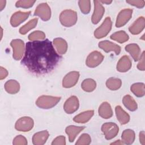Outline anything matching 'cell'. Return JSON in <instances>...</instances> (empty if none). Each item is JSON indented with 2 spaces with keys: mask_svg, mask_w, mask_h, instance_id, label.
<instances>
[{
  "mask_svg": "<svg viewBox=\"0 0 145 145\" xmlns=\"http://www.w3.org/2000/svg\"><path fill=\"white\" fill-rule=\"evenodd\" d=\"M61 59L52 42L45 39L27 42L21 63L32 73L42 75L53 71Z\"/></svg>",
  "mask_w": 145,
  "mask_h": 145,
  "instance_id": "cell-1",
  "label": "cell"
},
{
  "mask_svg": "<svg viewBox=\"0 0 145 145\" xmlns=\"http://www.w3.org/2000/svg\"><path fill=\"white\" fill-rule=\"evenodd\" d=\"M59 20L61 24L65 27L72 26L77 21L76 12L71 10H64L60 14Z\"/></svg>",
  "mask_w": 145,
  "mask_h": 145,
  "instance_id": "cell-2",
  "label": "cell"
},
{
  "mask_svg": "<svg viewBox=\"0 0 145 145\" xmlns=\"http://www.w3.org/2000/svg\"><path fill=\"white\" fill-rule=\"evenodd\" d=\"M61 100L60 97H54L50 96H41L36 101L37 106L43 109H49L54 106Z\"/></svg>",
  "mask_w": 145,
  "mask_h": 145,
  "instance_id": "cell-3",
  "label": "cell"
},
{
  "mask_svg": "<svg viewBox=\"0 0 145 145\" xmlns=\"http://www.w3.org/2000/svg\"><path fill=\"white\" fill-rule=\"evenodd\" d=\"M112 21L109 17H106L101 25L97 28L95 32L94 36L97 39H101L106 36L112 28Z\"/></svg>",
  "mask_w": 145,
  "mask_h": 145,
  "instance_id": "cell-4",
  "label": "cell"
},
{
  "mask_svg": "<svg viewBox=\"0 0 145 145\" xmlns=\"http://www.w3.org/2000/svg\"><path fill=\"white\" fill-rule=\"evenodd\" d=\"M101 130L106 139L109 140L115 137L118 133V126L114 123L107 122L101 126Z\"/></svg>",
  "mask_w": 145,
  "mask_h": 145,
  "instance_id": "cell-5",
  "label": "cell"
},
{
  "mask_svg": "<svg viewBox=\"0 0 145 145\" xmlns=\"http://www.w3.org/2000/svg\"><path fill=\"white\" fill-rule=\"evenodd\" d=\"M33 121L29 117L19 118L15 123V129L20 131L27 132L31 130L33 126Z\"/></svg>",
  "mask_w": 145,
  "mask_h": 145,
  "instance_id": "cell-6",
  "label": "cell"
},
{
  "mask_svg": "<svg viewBox=\"0 0 145 145\" xmlns=\"http://www.w3.org/2000/svg\"><path fill=\"white\" fill-rule=\"evenodd\" d=\"M10 45L13 49L14 58L16 60L21 59L24 50V42L20 39H15L11 41Z\"/></svg>",
  "mask_w": 145,
  "mask_h": 145,
  "instance_id": "cell-7",
  "label": "cell"
},
{
  "mask_svg": "<svg viewBox=\"0 0 145 145\" xmlns=\"http://www.w3.org/2000/svg\"><path fill=\"white\" fill-rule=\"evenodd\" d=\"M103 55L97 51L91 52L87 57L86 61V65L91 68L96 67L103 61Z\"/></svg>",
  "mask_w": 145,
  "mask_h": 145,
  "instance_id": "cell-8",
  "label": "cell"
},
{
  "mask_svg": "<svg viewBox=\"0 0 145 145\" xmlns=\"http://www.w3.org/2000/svg\"><path fill=\"white\" fill-rule=\"evenodd\" d=\"M35 15L39 16L44 21L48 20L51 16L50 8L46 3H41L36 8Z\"/></svg>",
  "mask_w": 145,
  "mask_h": 145,
  "instance_id": "cell-9",
  "label": "cell"
},
{
  "mask_svg": "<svg viewBox=\"0 0 145 145\" xmlns=\"http://www.w3.org/2000/svg\"><path fill=\"white\" fill-rule=\"evenodd\" d=\"M79 77V73L78 71H71L68 73L63 78L62 86L65 88L73 87L77 83Z\"/></svg>",
  "mask_w": 145,
  "mask_h": 145,
  "instance_id": "cell-10",
  "label": "cell"
},
{
  "mask_svg": "<svg viewBox=\"0 0 145 145\" xmlns=\"http://www.w3.org/2000/svg\"><path fill=\"white\" fill-rule=\"evenodd\" d=\"M132 12L133 10L129 8L124 9L121 11L117 16L116 26L117 27H121L124 25L131 18Z\"/></svg>",
  "mask_w": 145,
  "mask_h": 145,
  "instance_id": "cell-11",
  "label": "cell"
},
{
  "mask_svg": "<svg viewBox=\"0 0 145 145\" xmlns=\"http://www.w3.org/2000/svg\"><path fill=\"white\" fill-rule=\"evenodd\" d=\"M94 11L92 16V22L93 24H97L102 18L105 9L100 1H94Z\"/></svg>",
  "mask_w": 145,
  "mask_h": 145,
  "instance_id": "cell-12",
  "label": "cell"
},
{
  "mask_svg": "<svg viewBox=\"0 0 145 145\" xmlns=\"http://www.w3.org/2000/svg\"><path fill=\"white\" fill-rule=\"evenodd\" d=\"M79 100L78 98L72 96L70 97L65 103L63 108L65 111L68 113L71 114L75 112L79 108Z\"/></svg>",
  "mask_w": 145,
  "mask_h": 145,
  "instance_id": "cell-13",
  "label": "cell"
},
{
  "mask_svg": "<svg viewBox=\"0 0 145 145\" xmlns=\"http://www.w3.org/2000/svg\"><path fill=\"white\" fill-rule=\"evenodd\" d=\"M99 47L105 52H109L110 51L114 52L117 55L119 54L121 52V47L119 45L108 40H104L100 42L99 43Z\"/></svg>",
  "mask_w": 145,
  "mask_h": 145,
  "instance_id": "cell-14",
  "label": "cell"
},
{
  "mask_svg": "<svg viewBox=\"0 0 145 145\" xmlns=\"http://www.w3.org/2000/svg\"><path fill=\"white\" fill-rule=\"evenodd\" d=\"M30 13H31L30 11H28V12L18 11L14 13L11 18V20H10L11 24L13 27H17L20 23H22L23 22H24L25 20L27 19Z\"/></svg>",
  "mask_w": 145,
  "mask_h": 145,
  "instance_id": "cell-15",
  "label": "cell"
},
{
  "mask_svg": "<svg viewBox=\"0 0 145 145\" xmlns=\"http://www.w3.org/2000/svg\"><path fill=\"white\" fill-rule=\"evenodd\" d=\"M144 18L143 16L138 18L129 27V31L133 35L140 33L144 28Z\"/></svg>",
  "mask_w": 145,
  "mask_h": 145,
  "instance_id": "cell-16",
  "label": "cell"
},
{
  "mask_svg": "<svg viewBox=\"0 0 145 145\" xmlns=\"http://www.w3.org/2000/svg\"><path fill=\"white\" fill-rule=\"evenodd\" d=\"M131 67V61L127 56L122 57L117 65V70L120 72H126Z\"/></svg>",
  "mask_w": 145,
  "mask_h": 145,
  "instance_id": "cell-17",
  "label": "cell"
},
{
  "mask_svg": "<svg viewBox=\"0 0 145 145\" xmlns=\"http://www.w3.org/2000/svg\"><path fill=\"white\" fill-rule=\"evenodd\" d=\"M49 137V133L46 130L39 131L35 133L32 138L33 144L42 145L44 144L47 140Z\"/></svg>",
  "mask_w": 145,
  "mask_h": 145,
  "instance_id": "cell-18",
  "label": "cell"
},
{
  "mask_svg": "<svg viewBox=\"0 0 145 145\" xmlns=\"http://www.w3.org/2000/svg\"><path fill=\"white\" fill-rule=\"evenodd\" d=\"M99 114L103 118H109L113 115V111L110 104L107 102L103 103L99 108Z\"/></svg>",
  "mask_w": 145,
  "mask_h": 145,
  "instance_id": "cell-19",
  "label": "cell"
},
{
  "mask_svg": "<svg viewBox=\"0 0 145 145\" xmlns=\"http://www.w3.org/2000/svg\"><path fill=\"white\" fill-rule=\"evenodd\" d=\"M84 129V126H69L66 128V133L69 136V140L70 142H73L76 135Z\"/></svg>",
  "mask_w": 145,
  "mask_h": 145,
  "instance_id": "cell-20",
  "label": "cell"
},
{
  "mask_svg": "<svg viewBox=\"0 0 145 145\" xmlns=\"http://www.w3.org/2000/svg\"><path fill=\"white\" fill-rule=\"evenodd\" d=\"M115 112L117 118L121 124L124 125L129 121V115L125 110H123L120 106H117L116 107Z\"/></svg>",
  "mask_w": 145,
  "mask_h": 145,
  "instance_id": "cell-21",
  "label": "cell"
},
{
  "mask_svg": "<svg viewBox=\"0 0 145 145\" xmlns=\"http://www.w3.org/2000/svg\"><path fill=\"white\" fill-rule=\"evenodd\" d=\"M125 50L129 52L134 61H138L140 56V50L139 46L136 44H128L125 46Z\"/></svg>",
  "mask_w": 145,
  "mask_h": 145,
  "instance_id": "cell-22",
  "label": "cell"
},
{
  "mask_svg": "<svg viewBox=\"0 0 145 145\" xmlns=\"http://www.w3.org/2000/svg\"><path fill=\"white\" fill-rule=\"evenodd\" d=\"M53 44L58 53L60 54H65L67 49L66 41L62 38H56L53 40Z\"/></svg>",
  "mask_w": 145,
  "mask_h": 145,
  "instance_id": "cell-23",
  "label": "cell"
},
{
  "mask_svg": "<svg viewBox=\"0 0 145 145\" xmlns=\"http://www.w3.org/2000/svg\"><path fill=\"white\" fill-rule=\"evenodd\" d=\"M93 113V110L85 111L75 116L73 120L77 123H86L91 119Z\"/></svg>",
  "mask_w": 145,
  "mask_h": 145,
  "instance_id": "cell-24",
  "label": "cell"
},
{
  "mask_svg": "<svg viewBox=\"0 0 145 145\" xmlns=\"http://www.w3.org/2000/svg\"><path fill=\"white\" fill-rule=\"evenodd\" d=\"M19 83L15 80H9L5 84V89L9 93L14 94L19 91Z\"/></svg>",
  "mask_w": 145,
  "mask_h": 145,
  "instance_id": "cell-25",
  "label": "cell"
},
{
  "mask_svg": "<svg viewBox=\"0 0 145 145\" xmlns=\"http://www.w3.org/2000/svg\"><path fill=\"white\" fill-rule=\"evenodd\" d=\"M121 138L123 143L130 144L134 141L135 133L131 129H126L123 131Z\"/></svg>",
  "mask_w": 145,
  "mask_h": 145,
  "instance_id": "cell-26",
  "label": "cell"
},
{
  "mask_svg": "<svg viewBox=\"0 0 145 145\" xmlns=\"http://www.w3.org/2000/svg\"><path fill=\"white\" fill-rule=\"evenodd\" d=\"M122 103L130 111H134L137 109V104L134 99L130 95H125L123 99Z\"/></svg>",
  "mask_w": 145,
  "mask_h": 145,
  "instance_id": "cell-27",
  "label": "cell"
},
{
  "mask_svg": "<svg viewBox=\"0 0 145 145\" xmlns=\"http://www.w3.org/2000/svg\"><path fill=\"white\" fill-rule=\"evenodd\" d=\"M110 39L119 43H123L129 40V36L125 31H120L112 34L110 36Z\"/></svg>",
  "mask_w": 145,
  "mask_h": 145,
  "instance_id": "cell-28",
  "label": "cell"
},
{
  "mask_svg": "<svg viewBox=\"0 0 145 145\" xmlns=\"http://www.w3.org/2000/svg\"><path fill=\"white\" fill-rule=\"evenodd\" d=\"M132 92L138 97H142L144 95V84L143 83H137L133 84L131 87Z\"/></svg>",
  "mask_w": 145,
  "mask_h": 145,
  "instance_id": "cell-29",
  "label": "cell"
},
{
  "mask_svg": "<svg viewBox=\"0 0 145 145\" xmlns=\"http://www.w3.org/2000/svg\"><path fill=\"white\" fill-rule=\"evenodd\" d=\"M122 84L121 80L118 78H110L106 82V87L111 90H117L119 89Z\"/></svg>",
  "mask_w": 145,
  "mask_h": 145,
  "instance_id": "cell-30",
  "label": "cell"
},
{
  "mask_svg": "<svg viewBox=\"0 0 145 145\" xmlns=\"http://www.w3.org/2000/svg\"><path fill=\"white\" fill-rule=\"evenodd\" d=\"M96 86V82L92 79H86L84 80L81 84L82 88L86 92L93 91Z\"/></svg>",
  "mask_w": 145,
  "mask_h": 145,
  "instance_id": "cell-31",
  "label": "cell"
},
{
  "mask_svg": "<svg viewBox=\"0 0 145 145\" xmlns=\"http://www.w3.org/2000/svg\"><path fill=\"white\" fill-rule=\"evenodd\" d=\"M37 20H38L37 18H35L31 20L27 24H25L20 28L19 32L22 35H25L31 29L35 28V27L37 23Z\"/></svg>",
  "mask_w": 145,
  "mask_h": 145,
  "instance_id": "cell-32",
  "label": "cell"
},
{
  "mask_svg": "<svg viewBox=\"0 0 145 145\" xmlns=\"http://www.w3.org/2000/svg\"><path fill=\"white\" fill-rule=\"evenodd\" d=\"M45 38V34L40 31H34L30 33L28 36V39L31 41H37V40H43Z\"/></svg>",
  "mask_w": 145,
  "mask_h": 145,
  "instance_id": "cell-33",
  "label": "cell"
},
{
  "mask_svg": "<svg viewBox=\"0 0 145 145\" xmlns=\"http://www.w3.org/2000/svg\"><path fill=\"white\" fill-rule=\"evenodd\" d=\"M80 11L84 14H87L91 9V2L89 1H79L78 2Z\"/></svg>",
  "mask_w": 145,
  "mask_h": 145,
  "instance_id": "cell-34",
  "label": "cell"
},
{
  "mask_svg": "<svg viewBox=\"0 0 145 145\" xmlns=\"http://www.w3.org/2000/svg\"><path fill=\"white\" fill-rule=\"evenodd\" d=\"M91 142L90 136L87 134H83L76 142V145H88Z\"/></svg>",
  "mask_w": 145,
  "mask_h": 145,
  "instance_id": "cell-35",
  "label": "cell"
},
{
  "mask_svg": "<svg viewBox=\"0 0 145 145\" xmlns=\"http://www.w3.org/2000/svg\"><path fill=\"white\" fill-rule=\"evenodd\" d=\"M35 1H19L16 2L15 6L17 7L29 8L33 6Z\"/></svg>",
  "mask_w": 145,
  "mask_h": 145,
  "instance_id": "cell-36",
  "label": "cell"
},
{
  "mask_svg": "<svg viewBox=\"0 0 145 145\" xmlns=\"http://www.w3.org/2000/svg\"><path fill=\"white\" fill-rule=\"evenodd\" d=\"M27 144L26 138L20 135L16 136L13 140V144L14 145H26Z\"/></svg>",
  "mask_w": 145,
  "mask_h": 145,
  "instance_id": "cell-37",
  "label": "cell"
},
{
  "mask_svg": "<svg viewBox=\"0 0 145 145\" xmlns=\"http://www.w3.org/2000/svg\"><path fill=\"white\" fill-rule=\"evenodd\" d=\"M65 137L62 135L56 138L52 143V145H65Z\"/></svg>",
  "mask_w": 145,
  "mask_h": 145,
  "instance_id": "cell-38",
  "label": "cell"
},
{
  "mask_svg": "<svg viewBox=\"0 0 145 145\" xmlns=\"http://www.w3.org/2000/svg\"><path fill=\"white\" fill-rule=\"evenodd\" d=\"M126 2L129 3L131 5L134 6L138 8H142L144 7L145 2L144 1H133V0H128L126 1Z\"/></svg>",
  "mask_w": 145,
  "mask_h": 145,
  "instance_id": "cell-39",
  "label": "cell"
},
{
  "mask_svg": "<svg viewBox=\"0 0 145 145\" xmlns=\"http://www.w3.org/2000/svg\"><path fill=\"white\" fill-rule=\"evenodd\" d=\"M139 62L138 63L137 67L139 70L144 71L145 70V66H144V52H143L142 54L140 55L139 58Z\"/></svg>",
  "mask_w": 145,
  "mask_h": 145,
  "instance_id": "cell-40",
  "label": "cell"
},
{
  "mask_svg": "<svg viewBox=\"0 0 145 145\" xmlns=\"http://www.w3.org/2000/svg\"><path fill=\"white\" fill-rule=\"evenodd\" d=\"M8 75V71L3 67H1L0 68V79L1 80L5 79Z\"/></svg>",
  "mask_w": 145,
  "mask_h": 145,
  "instance_id": "cell-41",
  "label": "cell"
},
{
  "mask_svg": "<svg viewBox=\"0 0 145 145\" xmlns=\"http://www.w3.org/2000/svg\"><path fill=\"white\" fill-rule=\"evenodd\" d=\"M139 140L140 143L142 144H145V137H144V132L143 131H140L139 133Z\"/></svg>",
  "mask_w": 145,
  "mask_h": 145,
  "instance_id": "cell-42",
  "label": "cell"
},
{
  "mask_svg": "<svg viewBox=\"0 0 145 145\" xmlns=\"http://www.w3.org/2000/svg\"><path fill=\"white\" fill-rule=\"evenodd\" d=\"M6 5V1H0V10H2Z\"/></svg>",
  "mask_w": 145,
  "mask_h": 145,
  "instance_id": "cell-43",
  "label": "cell"
},
{
  "mask_svg": "<svg viewBox=\"0 0 145 145\" xmlns=\"http://www.w3.org/2000/svg\"><path fill=\"white\" fill-rule=\"evenodd\" d=\"M100 2H102L103 3H105V4H107V5H109L110 3H111L112 2V1H100Z\"/></svg>",
  "mask_w": 145,
  "mask_h": 145,
  "instance_id": "cell-44",
  "label": "cell"
},
{
  "mask_svg": "<svg viewBox=\"0 0 145 145\" xmlns=\"http://www.w3.org/2000/svg\"><path fill=\"white\" fill-rule=\"evenodd\" d=\"M123 144V143L121 142H120V140H117V141H116V142H113V143H111V144Z\"/></svg>",
  "mask_w": 145,
  "mask_h": 145,
  "instance_id": "cell-45",
  "label": "cell"
},
{
  "mask_svg": "<svg viewBox=\"0 0 145 145\" xmlns=\"http://www.w3.org/2000/svg\"><path fill=\"white\" fill-rule=\"evenodd\" d=\"M1 38H2V28H1Z\"/></svg>",
  "mask_w": 145,
  "mask_h": 145,
  "instance_id": "cell-46",
  "label": "cell"
}]
</instances>
